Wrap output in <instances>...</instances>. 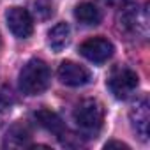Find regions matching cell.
Instances as JSON below:
<instances>
[{"label":"cell","mask_w":150,"mask_h":150,"mask_svg":"<svg viewBox=\"0 0 150 150\" xmlns=\"http://www.w3.org/2000/svg\"><path fill=\"white\" fill-rule=\"evenodd\" d=\"M51 72L46 62L39 58L28 60L20 71V88L25 96H39L50 87Z\"/></svg>","instance_id":"1"},{"label":"cell","mask_w":150,"mask_h":150,"mask_svg":"<svg viewBox=\"0 0 150 150\" xmlns=\"http://www.w3.org/2000/svg\"><path fill=\"white\" fill-rule=\"evenodd\" d=\"M72 117L78 129L83 134L96 138V134L101 131L103 122H104V108L96 99H85L74 108Z\"/></svg>","instance_id":"2"},{"label":"cell","mask_w":150,"mask_h":150,"mask_svg":"<svg viewBox=\"0 0 150 150\" xmlns=\"http://www.w3.org/2000/svg\"><path fill=\"white\" fill-rule=\"evenodd\" d=\"M139 85L138 74L129 67H117L108 78V88L117 99H129Z\"/></svg>","instance_id":"3"},{"label":"cell","mask_w":150,"mask_h":150,"mask_svg":"<svg viewBox=\"0 0 150 150\" xmlns=\"http://www.w3.org/2000/svg\"><path fill=\"white\" fill-rule=\"evenodd\" d=\"M120 28L127 34L145 39L148 34V11L146 7H125L120 14Z\"/></svg>","instance_id":"4"},{"label":"cell","mask_w":150,"mask_h":150,"mask_svg":"<svg viewBox=\"0 0 150 150\" xmlns=\"http://www.w3.org/2000/svg\"><path fill=\"white\" fill-rule=\"evenodd\" d=\"M7 27L9 30L18 37V39H27L34 32V21L32 16L27 9L23 7H11L6 14Z\"/></svg>","instance_id":"5"},{"label":"cell","mask_w":150,"mask_h":150,"mask_svg":"<svg viewBox=\"0 0 150 150\" xmlns=\"http://www.w3.org/2000/svg\"><path fill=\"white\" fill-rule=\"evenodd\" d=\"M113 51H115L113 44H111L108 39H104V37H92V39L85 41V42L80 46V53H81L87 60H90V62H94V64H103V62H106L108 58H111Z\"/></svg>","instance_id":"6"},{"label":"cell","mask_w":150,"mask_h":150,"mask_svg":"<svg viewBox=\"0 0 150 150\" xmlns=\"http://www.w3.org/2000/svg\"><path fill=\"white\" fill-rule=\"evenodd\" d=\"M58 80L69 87H81L90 81V71L72 60H64L58 67Z\"/></svg>","instance_id":"7"},{"label":"cell","mask_w":150,"mask_h":150,"mask_svg":"<svg viewBox=\"0 0 150 150\" xmlns=\"http://www.w3.org/2000/svg\"><path fill=\"white\" fill-rule=\"evenodd\" d=\"M129 117H131L132 127H134V131L138 132V136H139L141 139H146V138H148V122H150V110H148V101H146V97L136 101V104L132 106Z\"/></svg>","instance_id":"8"},{"label":"cell","mask_w":150,"mask_h":150,"mask_svg":"<svg viewBox=\"0 0 150 150\" xmlns=\"http://www.w3.org/2000/svg\"><path fill=\"white\" fill-rule=\"evenodd\" d=\"M34 118H35V122H37L42 129H46L48 132H53V134H57V136H62L64 131H65L64 120H62L55 111H51V110L42 108V110H39V111L34 113Z\"/></svg>","instance_id":"9"},{"label":"cell","mask_w":150,"mask_h":150,"mask_svg":"<svg viewBox=\"0 0 150 150\" xmlns=\"http://www.w3.org/2000/svg\"><path fill=\"white\" fill-rule=\"evenodd\" d=\"M71 41V28L67 23H57L50 32H48V44L55 53H60Z\"/></svg>","instance_id":"10"},{"label":"cell","mask_w":150,"mask_h":150,"mask_svg":"<svg viewBox=\"0 0 150 150\" xmlns=\"http://www.w3.org/2000/svg\"><path fill=\"white\" fill-rule=\"evenodd\" d=\"M74 16L81 25L87 27H96L101 23V11L92 4V2H81L74 9Z\"/></svg>","instance_id":"11"},{"label":"cell","mask_w":150,"mask_h":150,"mask_svg":"<svg viewBox=\"0 0 150 150\" xmlns=\"http://www.w3.org/2000/svg\"><path fill=\"white\" fill-rule=\"evenodd\" d=\"M28 139H30V131H28L25 125L16 124V125H13V127L7 131L4 146H9V148H21V146H27V145H28Z\"/></svg>","instance_id":"12"},{"label":"cell","mask_w":150,"mask_h":150,"mask_svg":"<svg viewBox=\"0 0 150 150\" xmlns=\"http://www.w3.org/2000/svg\"><path fill=\"white\" fill-rule=\"evenodd\" d=\"M34 14L39 20H46L53 14V7L48 0H35L34 2Z\"/></svg>","instance_id":"13"},{"label":"cell","mask_w":150,"mask_h":150,"mask_svg":"<svg viewBox=\"0 0 150 150\" xmlns=\"http://www.w3.org/2000/svg\"><path fill=\"white\" fill-rule=\"evenodd\" d=\"M13 103H14L13 90H11V88H7V87H2V88H0V110L9 108Z\"/></svg>","instance_id":"14"},{"label":"cell","mask_w":150,"mask_h":150,"mask_svg":"<svg viewBox=\"0 0 150 150\" xmlns=\"http://www.w3.org/2000/svg\"><path fill=\"white\" fill-rule=\"evenodd\" d=\"M104 148H122V150H129V145H125L122 141H108L104 145Z\"/></svg>","instance_id":"15"},{"label":"cell","mask_w":150,"mask_h":150,"mask_svg":"<svg viewBox=\"0 0 150 150\" xmlns=\"http://www.w3.org/2000/svg\"><path fill=\"white\" fill-rule=\"evenodd\" d=\"M108 4H111V6H117V7H125L131 0H106Z\"/></svg>","instance_id":"16"},{"label":"cell","mask_w":150,"mask_h":150,"mask_svg":"<svg viewBox=\"0 0 150 150\" xmlns=\"http://www.w3.org/2000/svg\"><path fill=\"white\" fill-rule=\"evenodd\" d=\"M0 42H2V39H0Z\"/></svg>","instance_id":"17"}]
</instances>
